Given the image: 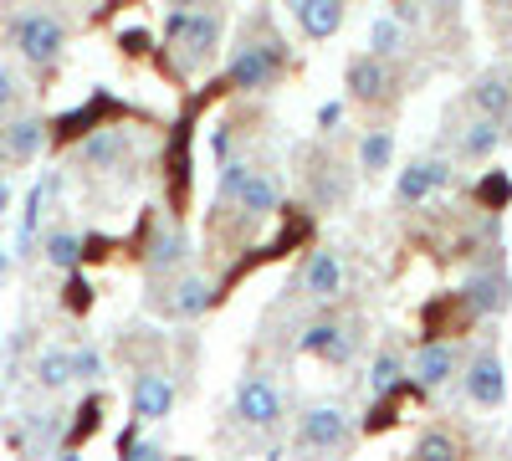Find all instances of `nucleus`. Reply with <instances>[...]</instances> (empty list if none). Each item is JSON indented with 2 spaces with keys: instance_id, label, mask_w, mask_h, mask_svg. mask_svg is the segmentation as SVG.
Segmentation results:
<instances>
[{
  "instance_id": "obj_1",
  "label": "nucleus",
  "mask_w": 512,
  "mask_h": 461,
  "mask_svg": "<svg viewBox=\"0 0 512 461\" xmlns=\"http://www.w3.org/2000/svg\"><path fill=\"white\" fill-rule=\"evenodd\" d=\"M221 36H226V16L210 6H180L164 16V41H169V57H175L180 72H200L216 62Z\"/></svg>"
},
{
  "instance_id": "obj_2",
  "label": "nucleus",
  "mask_w": 512,
  "mask_h": 461,
  "mask_svg": "<svg viewBox=\"0 0 512 461\" xmlns=\"http://www.w3.org/2000/svg\"><path fill=\"white\" fill-rule=\"evenodd\" d=\"M287 72V47H282V36L267 31V26H251L241 41H236V52H231V67H226V82L236 93H272L277 82Z\"/></svg>"
},
{
  "instance_id": "obj_3",
  "label": "nucleus",
  "mask_w": 512,
  "mask_h": 461,
  "mask_svg": "<svg viewBox=\"0 0 512 461\" xmlns=\"http://www.w3.org/2000/svg\"><path fill=\"white\" fill-rule=\"evenodd\" d=\"M231 415L246 426V431H277L287 421V390L272 369H246L241 385H236V400H231Z\"/></svg>"
},
{
  "instance_id": "obj_4",
  "label": "nucleus",
  "mask_w": 512,
  "mask_h": 461,
  "mask_svg": "<svg viewBox=\"0 0 512 461\" xmlns=\"http://www.w3.org/2000/svg\"><path fill=\"white\" fill-rule=\"evenodd\" d=\"M6 36H11L16 57L31 62V67H52V62H62V52H67V26H62L52 11H36V6L16 11L11 26H6Z\"/></svg>"
},
{
  "instance_id": "obj_5",
  "label": "nucleus",
  "mask_w": 512,
  "mask_h": 461,
  "mask_svg": "<svg viewBox=\"0 0 512 461\" xmlns=\"http://www.w3.org/2000/svg\"><path fill=\"white\" fill-rule=\"evenodd\" d=\"M354 441V410L338 400H313L292 426V446L297 451H338Z\"/></svg>"
},
{
  "instance_id": "obj_6",
  "label": "nucleus",
  "mask_w": 512,
  "mask_h": 461,
  "mask_svg": "<svg viewBox=\"0 0 512 461\" xmlns=\"http://www.w3.org/2000/svg\"><path fill=\"white\" fill-rule=\"evenodd\" d=\"M359 344H364V333L344 313H318V318L303 323V333H297V349L313 354V359H328V364H349L359 354Z\"/></svg>"
},
{
  "instance_id": "obj_7",
  "label": "nucleus",
  "mask_w": 512,
  "mask_h": 461,
  "mask_svg": "<svg viewBox=\"0 0 512 461\" xmlns=\"http://www.w3.org/2000/svg\"><path fill=\"white\" fill-rule=\"evenodd\" d=\"M297 287L313 303H338L349 292V262L338 246H313L303 257V272H297Z\"/></svg>"
},
{
  "instance_id": "obj_8",
  "label": "nucleus",
  "mask_w": 512,
  "mask_h": 461,
  "mask_svg": "<svg viewBox=\"0 0 512 461\" xmlns=\"http://www.w3.org/2000/svg\"><path fill=\"white\" fill-rule=\"evenodd\" d=\"M461 374V349L451 339H431V344H420L410 359H405V380L425 395H441L451 380Z\"/></svg>"
},
{
  "instance_id": "obj_9",
  "label": "nucleus",
  "mask_w": 512,
  "mask_h": 461,
  "mask_svg": "<svg viewBox=\"0 0 512 461\" xmlns=\"http://www.w3.org/2000/svg\"><path fill=\"white\" fill-rule=\"evenodd\" d=\"M282 200H287V175H282V164L256 159L251 175H246V185H241V195H236V211H241L246 221H267V216L282 211Z\"/></svg>"
},
{
  "instance_id": "obj_10",
  "label": "nucleus",
  "mask_w": 512,
  "mask_h": 461,
  "mask_svg": "<svg viewBox=\"0 0 512 461\" xmlns=\"http://www.w3.org/2000/svg\"><path fill=\"white\" fill-rule=\"evenodd\" d=\"M451 185V159L446 154H415L405 170L395 175V205H425V200H436L441 190Z\"/></svg>"
},
{
  "instance_id": "obj_11",
  "label": "nucleus",
  "mask_w": 512,
  "mask_h": 461,
  "mask_svg": "<svg viewBox=\"0 0 512 461\" xmlns=\"http://www.w3.org/2000/svg\"><path fill=\"white\" fill-rule=\"evenodd\" d=\"M456 380H461L466 400L482 405V410H497V405L507 400V369H502V354H497V349H477L472 359L461 364Z\"/></svg>"
},
{
  "instance_id": "obj_12",
  "label": "nucleus",
  "mask_w": 512,
  "mask_h": 461,
  "mask_svg": "<svg viewBox=\"0 0 512 461\" xmlns=\"http://www.w3.org/2000/svg\"><path fill=\"white\" fill-rule=\"evenodd\" d=\"M344 88H349V98L364 103V108L390 103V93H395L390 57H379V52H359V57H349V67H344Z\"/></svg>"
},
{
  "instance_id": "obj_13",
  "label": "nucleus",
  "mask_w": 512,
  "mask_h": 461,
  "mask_svg": "<svg viewBox=\"0 0 512 461\" xmlns=\"http://www.w3.org/2000/svg\"><path fill=\"white\" fill-rule=\"evenodd\" d=\"M175 400H180V385L169 380V369H144V374H134L128 405H134V421H139V426L164 421V415L175 410Z\"/></svg>"
},
{
  "instance_id": "obj_14",
  "label": "nucleus",
  "mask_w": 512,
  "mask_h": 461,
  "mask_svg": "<svg viewBox=\"0 0 512 461\" xmlns=\"http://www.w3.org/2000/svg\"><path fill=\"white\" fill-rule=\"evenodd\" d=\"M57 195V175H41L31 190H26V205H21V221H16V262H31L41 251V221H47V200Z\"/></svg>"
},
{
  "instance_id": "obj_15",
  "label": "nucleus",
  "mask_w": 512,
  "mask_h": 461,
  "mask_svg": "<svg viewBox=\"0 0 512 461\" xmlns=\"http://www.w3.org/2000/svg\"><path fill=\"white\" fill-rule=\"evenodd\" d=\"M461 303L472 308L477 318H502L507 303H512V282L502 267H477L472 277L461 282Z\"/></svg>"
},
{
  "instance_id": "obj_16",
  "label": "nucleus",
  "mask_w": 512,
  "mask_h": 461,
  "mask_svg": "<svg viewBox=\"0 0 512 461\" xmlns=\"http://www.w3.org/2000/svg\"><path fill=\"white\" fill-rule=\"evenodd\" d=\"M41 149H47V118H11L0 123V164H11V170H21V164L41 159Z\"/></svg>"
},
{
  "instance_id": "obj_17",
  "label": "nucleus",
  "mask_w": 512,
  "mask_h": 461,
  "mask_svg": "<svg viewBox=\"0 0 512 461\" xmlns=\"http://www.w3.org/2000/svg\"><path fill=\"white\" fill-rule=\"evenodd\" d=\"M190 262V236L175 226V221H154V231H149V246H144V267H149V277H175L180 267Z\"/></svg>"
},
{
  "instance_id": "obj_18",
  "label": "nucleus",
  "mask_w": 512,
  "mask_h": 461,
  "mask_svg": "<svg viewBox=\"0 0 512 461\" xmlns=\"http://www.w3.org/2000/svg\"><path fill=\"white\" fill-rule=\"evenodd\" d=\"M507 139H512V123L487 118V113H472V118H466V129L456 134V159L461 164H487Z\"/></svg>"
},
{
  "instance_id": "obj_19",
  "label": "nucleus",
  "mask_w": 512,
  "mask_h": 461,
  "mask_svg": "<svg viewBox=\"0 0 512 461\" xmlns=\"http://www.w3.org/2000/svg\"><path fill=\"white\" fill-rule=\"evenodd\" d=\"M210 303H216V282H210L205 272H175V282H169V298H164V313L169 318H180V323H190V318H200Z\"/></svg>"
},
{
  "instance_id": "obj_20",
  "label": "nucleus",
  "mask_w": 512,
  "mask_h": 461,
  "mask_svg": "<svg viewBox=\"0 0 512 461\" xmlns=\"http://www.w3.org/2000/svg\"><path fill=\"white\" fill-rule=\"evenodd\" d=\"M466 108L512 123V72H502V67L482 72V77L472 82V88H466Z\"/></svg>"
},
{
  "instance_id": "obj_21",
  "label": "nucleus",
  "mask_w": 512,
  "mask_h": 461,
  "mask_svg": "<svg viewBox=\"0 0 512 461\" xmlns=\"http://www.w3.org/2000/svg\"><path fill=\"white\" fill-rule=\"evenodd\" d=\"M287 11L297 16L303 36H313V41H333L344 31V16H349L344 0H287Z\"/></svg>"
},
{
  "instance_id": "obj_22",
  "label": "nucleus",
  "mask_w": 512,
  "mask_h": 461,
  "mask_svg": "<svg viewBox=\"0 0 512 461\" xmlns=\"http://www.w3.org/2000/svg\"><path fill=\"white\" fill-rule=\"evenodd\" d=\"M128 149H134V134L128 129H93L82 139V164H88V170H118L128 159Z\"/></svg>"
},
{
  "instance_id": "obj_23",
  "label": "nucleus",
  "mask_w": 512,
  "mask_h": 461,
  "mask_svg": "<svg viewBox=\"0 0 512 461\" xmlns=\"http://www.w3.org/2000/svg\"><path fill=\"white\" fill-rule=\"evenodd\" d=\"M359 170L379 180L384 170H395V134L390 129H364L359 134Z\"/></svg>"
},
{
  "instance_id": "obj_24",
  "label": "nucleus",
  "mask_w": 512,
  "mask_h": 461,
  "mask_svg": "<svg viewBox=\"0 0 512 461\" xmlns=\"http://www.w3.org/2000/svg\"><path fill=\"white\" fill-rule=\"evenodd\" d=\"M364 385H369L374 400H390V395L405 385V354H400V349H379L374 364H369V380H364Z\"/></svg>"
},
{
  "instance_id": "obj_25",
  "label": "nucleus",
  "mask_w": 512,
  "mask_h": 461,
  "mask_svg": "<svg viewBox=\"0 0 512 461\" xmlns=\"http://www.w3.org/2000/svg\"><path fill=\"white\" fill-rule=\"evenodd\" d=\"M41 257H47V267H57V272H72L82 262V236L67 231V226L41 231Z\"/></svg>"
},
{
  "instance_id": "obj_26",
  "label": "nucleus",
  "mask_w": 512,
  "mask_h": 461,
  "mask_svg": "<svg viewBox=\"0 0 512 461\" xmlns=\"http://www.w3.org/2000/svg\"><path fill=\"white\" fill-rule=\"evenodd\" d=\"M36 385L41 390H67V385H77V364H72V349H47L36 359Z\"/></svg>"
},
{
  "instance_id": "obj_27",
  "label": "nucleus",
  "mask_w": 512,
  "mask_h": 461,
  "mask_svg": "<svg viewBox=\"0 0 512 461\" xmlns=\"http://www.w3.org/2000/svg\"><path fill=\"white\" fill-rule=\"evenodd\" d=\"M405 47H410V26H405V21L379 16V21L369 26V52H379V57H400Z\"/></svg>"
},
{
  "instance_id": "obj_28",
  "label": "nucleus",
  "mask_w": 512,
  "mask_h": 461,
  "mask_svg": "<svg viewBox=\"0 0 512 461\" xmlns=\"http://www.w3.org/2000/svg\"><path fill=\"white\" fill-rule=\"evenodd\" d=\"M415 456L420 461H456L461 456V436L446 431V426H431V431L415 436Z\"/></svg>"
},
{
  "instance_id": "obj_29",
  "label": "nucleus",
  "mask_w": 512,
  "mask_h": 461,
  "mask_svg": "<svg viewBox=\"0 0 512 461\" xmlns=\"http://www.w3.org/2000/svg\"><path fill=\"white\" fill-rule=\"evenodd\" d=\"M251 164L256 159H246V154H226L221 159V185H216V205H221V211H226V205H236V195H241V185H246V175H251Z\"/></svg>"
},
{
  "instance_id": "obj_30",
  "label": "nucleus",
  "mask_w": 512,
  "mask_h": 461,
  "mask_svg": "<svg viewBox=\"0 0 512 461\" xmlns=\"http://www.w3.org/2000/svg\"><path fill=\"white\" fill-rule=\"evenodd\" d=\"M16 103H21V77L11 62H0V113H11Z\"/></svg>"
},
{
  "instance_id": "obj_31",
  "label": "nucleus",
  "mask_w": 512,
  "mask_h": 461,
  "mask_svg": "<svg viewBox=\"0 0 512 461\" xmlns=\"http://www.w3.org/2000/svg\"><path fill=\"white\" fill-rule=\"evenodd\" d=\"M72 364H77V380H103V354L98 349H72Z\"/></svg>"
},
{
  "instance_id": "obj_32",
  "label": "nucleus",
  "mask_w": 512,
  "mask_h": 461,
  "mask_svg": "<svg viewBox=\"0 0 512 461\" xmlns=\"http://www.w3.org/2000/svg\"><path fill=\"white\" fill-rule=\"evenodd\" d=\"M123 456H134V461H154V456H164V446H159L154 436H128V441H123Z\"/></svg>"
},
{
  "instance_id": "obj_33",
  "label": "nucleus",
  "mask_w": 512,
  "mask_h": 461,
  "mask_svg": "<svg viewBox=\"0 0 512 461\" xmlns=\"http://www.w3.org/2000/svg\"><path fill=\"white\" fill-rule=\"evenodd\" d=\"M11 205H16V190H11V180H0V216H11Z\"/></svg>"
},
{
  "instance_id": "obj_34",
  "label": "nucleus",
  "mask_w": 512,
  "mask_h": 461,
  "mask_svg": "<svg viewBox=\"0 0 512 461\" xmlns=\"http://www.w3.org/2000/svg\"><path fill=\"white\" fill-rule=\"evenodd\" d=\"M11 262H16V257H11V246H6V241H0V277H6V272H11Z\"/></svg>"
},
{
  "instance_id": "obj_35",
  "label": "nucleus",
  "mask_w": 512,
  "mask_h": 461,
  "mask_svg": "<svg viewBox=\"0 0 512 461\" xmlns=\"http://www.w3.org/2000/svg\"><path fill=\"white\" fill-rule=\"evenodd\" d=\"M169 11H180V6H210V0H164Z\"/></svg>"
}]
</instances>
